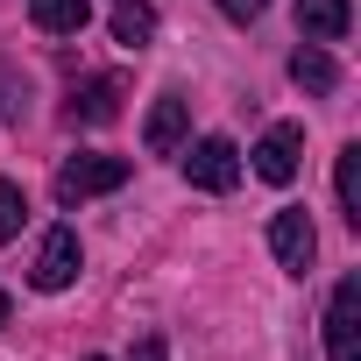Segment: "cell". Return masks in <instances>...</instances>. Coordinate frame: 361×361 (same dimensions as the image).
Masks as SVG:
<instances>
[{"label":"cell","instance_id":"1","mask_svg":"<svg viewBox=\"0 0 361 361\" xmlns=\"http://www.w3.org/2000/svg\"><path fill=\"white\" fill-rule=\"evenodd\" d=\"M128 185V156H71L57 170V206H85L99 192H121Z\"/></svg>","mask_w":361,"mask_h":361},{"label":"cell","instance_id":"2","mask_svg":"<svg viewBox=\"0 0 361 361\" xmlns=\"http://www.w3.org/2000/svg\"><path fill=\"white\" fill-rule=\"evenodd\" d=\"M326 361H361V276L333 283L326 305Z\"/></svg>","mask_w":361,"mask_h":361},{"label":"cell","instance_id":"3","mask_svg":"<svg viewBox=\"0 0 361 361\" xmlns=\"http://www.w3.org/2000/svg\"><path fill=\"white\" fill-rule=\"evenodd\" d=\"M185 177H192L199 192H234L241 185V149L227 135H206V142L185 149Z\"/></svg>","mask_w":361,"mask_h":361},{"label":"cell","instance_id":"4","mask_svg":"<svg viewBox=\"0 0 361 361\" xmlns=\"http://www.w3.org/2000/svg\"><path fill=\"white\" fill-rule=\"evenodd\" d=\"M269 248H276V262H283L290 276H305V269H312V255H319L312 213H305V206H283V213L269 220Z\"/></svg>","mask_w":361,"mask_h":361},{"label":"cell","instance_id":"5","mask_svg":"<svg viewBox=\"0 0 361 361\" xmlns=\"http://www.w3.org/2000/svg\"><path fill=\"white\" fill-rule=\"evenodd\" d=\"M298 156H305V128H298V121H276V128L255 142V177H262V185H290V177H298Z\"/></svg>","mask_w":361,"mask_h":361},{"label":"cell","instance_id":"6","mask_svg":"<svg viewBox=\"0 0 361 361\" xmlns=\"http://www.w3.org/2000/svg\"><path fill=\"white\" fill-rule=\"evenodd\" d=\"M36 290H64V283H78V234L71 227H50L43 234V255H36Z\"/></svg>","mask_w":361,"mask_h":361},{"label":"cell","instance_id":"7","mask_svg":"<svg viewBox=\"0 0 361 361\" xmlns=\"http://www.w3.org/2000/svg\"><path fill=\"white\" fill-rule=\"evenodd\" d=\"M185 121H192V106L177 99V92H163V99L149 106V121H142V142H149V156H177V149H185Z\"/></svg>","mask_w":361,"mask_h":361},{"label":"cell","instance_id":"8","mask_svg":"<svg viewBox=\"0 0 361 361\" xmlns=\"http://www.w3.org/2000/svg\"><path fill=\"white\" fill-rule=\"evenodd\" d=\"M298 29H305V43H340L354 29V8L347 0H298Z\"/></svg>","mask_w":361,"mask_h":361},{"label":"cell","instance_id":"9","mask_svg":"<svg viewBox=\"0 0 361 361\" xmlns=\"http://www.w3.org/2000/svg\"><path fill=\"white\" fill-rule=\"evenodd\" d=\"M121 114V78H85L78 92H71V121H85V128H106Z\"/></svg>","mask_w":361,"mask_h":361},{"label":"cell","instance_id":"10","mask_svg":"<svg viewBox=\"0 0 361 361\" xmlns=\"http://www.w3.org/2000/svg\"><path fill=\"white\" fill-rule=\"evenodd\" d=\"M29 15H36V29H50V36H78V29L92 22V0H29Z\"/></svg>","mask_w":361,"mask_h":361},{"label":"cell","instance_id":"11","mask_svg":"<svg viewBox=\"0 0 361 361\" xmlns=\"http://www.w3.org/2000/svg\"><path fill=\"white\" fill-rule=\"evenodd\" d=\"M333 192H340V220L361 227V149H354V142H347L340 163H333Z\"/></svg>","mask_w":361,"mask_h":361},{"label":"cell","instance_id":"12","mask_svg":"<svg viewBox=\"0 0 361 361\" xmlns=\"http://www.w3.org/2000/svg\"><path fill=\"white\" fill-rule=\"evenodd\" d=\"M290 78H298L305 92H333V85H340V64L326 57V43H305V50L290 57Z\"/></svg>","mask_w":361,"mask_h":361},{"label":"cell","instance_id":"13","mask_svg":"<svg viewBox=\"0 0 361 361\" xmlns=\"http://www.w3.org/2000/svg\"><path fill=\"white\" fill-rule=\"evenodd\" d=\"M156 36V15L142 8V0H121V8H114V43H128V50H142Z\"/></svg>","mask_w":361,"mask_h":361},{"label":"cell","instance_id":"14","mask_svg":"<svg viewBox=\"0 0 361 361\" xmlns=\"http://www.w3.org/2000/svg\"><path fill=\"white\" fill-rule=\"evenodd\" d=\"M22 213H29L22 185H8V177H0V241H15V234H22Z\"/></svg>","mask_w":361,"mask_h":361},{"label":"cell","instance_id":"15","mask_svg":"<svg viewBox=\"0 0 361 361\" xmlns=\"http://www.w3.org/2000/svg\"><path fill=\"white\" fill-rule=\"evenodd\" d=\"M262 8H269V0H220V15H227V22H255Z\"/></svg>","mask_w":361,"mask_h":361},{"label":"cell","instance_id":"16","mask_svg":"<svg viewBox=\"0 0 361 361\" xmlns=\"http://www.w3.org/2000/svg\"><path fill=\"white\" fill-rule=\"evenodd\" d=\"M0 326H8V290H0Z\"/></svg>","mask_w":361,"mask_h":361},{"label":"cell","instance_id":"17","mask_svg":"<svg viewBox=\"0 0 361 361\" xmlns=\"http://www.w3.org/2000/svg\"><path fill=\"white\" fill-rule=\"evenodd\" d=\"M92 361H99V354H92Z\"/></svg>","mask_w":361,"mask_h":361}]
</instances>
